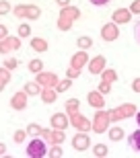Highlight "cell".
Wrapping results in <instances>:
<instances>
[{"label":"cell","instance_id":"cell-32","mask_svg":"<svg viewBox=\"0 0 140 158\" xmlns=\"http://www.w3.org/2000/svg\"><path fill=\"white\" fill-rule=\"evenodd\" d=\"M70 25H72V19H66V17H60V21H58V27L62 31H66V29H70Z\"/></svg>","mask_w":140,"mask_h":158},{"label":"cell","instance_id":"cell-25","mask_svg":"<svg viewBox=\"0 0 140 158\" xmlns=\"http://www.w3.org/2000/svg\"><path fill=\"white\" fill-rule=\"evenodd\" d=\"M27 135H29V134H27V129H17V131L12 134V140H15V144H23Z\"/></svg>","mask_w":140,"mask_h":158},{"label":"cell","instance_id":"cell-22","mask_svg":"<svg viewBox=\"0 0 140 158\" xmlns=\"http://www.w3.org/2000/svg\"><path fill=\"white\" fill-rule=\"evenodd\" d=\"M60 17H66V19H72V21H74V19L81 17V10H78V8H68V6H66V8H62Z\"/></svg>","mask_w":140,"mask_h":158},{"label":"cell","instance_id":"cell-44","mask_svg":"<svg viewBox=\"0 0 140 158\" xmlns=\"http://www.w3.org/2000/svg\"><path fill=\"white\" fill-rule=\"evenodd\" d=\"M0 35H2V39H4V37H8V29H6V25H2V27H0Z\"/></svg>","mask_w":140,"mask_h":158},{"label":"cell","instance_id":"cell-1","mask_svg":"<svg viewBox=\"0 0 140 158\" xmlns=\"http://www.w3.org/2000/svg\"><path fill=\"white\" fill-rule=\"evenodd\" d=\"M27 156L31 158H43L46 154H50V150H47V144L46 140H39V138H35V140L29 142V146H27Z\"/></svg>","mask_w":140,"mask_h":158},{"label":"cell","instance_id":"cell-19","mask_svg":"<svg viewBox=\"0 0 140 158\" xmlns=\"http://www.w3.org/2000/svg\"><path fill=\"white\" fill-rule=\"evenodd\" d=\"M27 68H29V72H33V74H39V72L43 70V62H41L39 58L29 60V64H27Z\"/></svg>","mask_w":140,"mask_h":158},{"label":"cell","instance_id":"cell-23","mask_svg":"<svg viewBox=\"0 0 140 158\" xmlns=\"http://www.w3.org/2000/svg\"><path fill=\"white\" fill-rule=\"evenodd\" d=\"M39 86H41V84L37 80H35V82H25V93H27V94H37V93H41Z\"/></svg>","mask_w":140,"mask_h":158},{"label":"cell","instance_id":"cell-33","mask_svg":"<svg viewBox=\"0 0 140 158\" xmlns=\"http://www.w3.org/2000/svg\"><path fill=\"white\" fill-rule=\"evenodd\" d=\"M50 156H52V158H60V156H64V152H62L60 144H54V146H52V150H50Z\"/></svg>","mask_w":140,"mask_h":158},{"label":"cell","instance_id":"cell-43","mask_svg":"<svg viewBox=\"0 0 140 158\" xmlns=\"http://www.w3.org/2000/svg\"><path fill=\"white\" fill-rule=\"evenodd\" d=\"M78 74H81V70H76V68H72V66H70V68H68V76H70V78L78 76Z\"/></svg>","mask_w":140,"mask_h":158},{"label":"cell","instance_id":"cell-27","mask_svg":"<svg viewBox=\"0 0 140 158\" xmlns=\"http://www.w3.org/2000/svg\"><path fill=\"white\" fill-rule=\"evenodd\" d=\"M101 74H103V80L105 82H116L117 80V72L116 70H103Z\"/></svg>","mask_w":140,"mask_h":158},{"label":"cell","instance_id":"cell-41","mask_svg":"<svg viewBox=\"0 0 140 158\" xmlns=\"http://www.w3.org/2000/svg\"><path fill=\"white\" fill-rule=\"evenodd\" d=\"M93 6H107L109 4V0H89Z\"/></svg>","mask_w":140,"mask_h":158},{"label":"cell","instance_id":"cell-16","mask_svg":"<svg viewBox=\"0 0 140 158\" xmlns=\"http://www.w3.org/2000/svg\"><path fill=\"white\" fill-rule=\"evenodd\" d=\"M29 45H31V49H33V52H37V53H43V52H47V49H50V43H47L46 39H41V37H33Z\"/></svg>","mask_w":140,"mask_h":158},{"label":"cell","instance_id":"cell-18","mask_svg":"<svg viewBox=\"0 0 140 158\" xmlns=\"http://www.w3.org/2000/svg\"><path fill=\"white\" fill-rule=\"evenodd\" d=\"M39 94H41V101H43L46 105H52L54 101H56V90H52V88H43Z\"/></svg>","mask_w":140,"mask_h":158},{"label":"cell","instance_id":"cell-17","mask_svg":"<svg viewBox=\"0 0 140 158\" xmlns=\"http://www.w3.org/2000/svg\"><path fill=\"white\" fill-rule=\"evenodd\" d=\"M128 146L134 150V152H140V129H136V131H132L128 138Z\"/></svg>","mask_w":140,"mask_h":158},{"label":"cell","instance_id":"cell-14","mask_svg":"<svg viewBox=\"0 0 140 158\" xmlns=\"http://www.w3.org/2000/svg\"><path fill=\"white\" fill-rule=\"evenodd\" d=\"M87 62H89L87 52H85V49H81L78 53H74V56H72V60H70V66H72V68H76V70H81V68L87 64Z\"/></svg>","mask_w":140,"mask_h":158},{"label":"cell","instance_id":"cell-46","mask_svg":"<svg viewBox=\"0 0 140 158\" xmlns=\"http://www.w3.org/2000/svg\"><path fill=\"white\" fill-rule=\"evenodd\" d=\"M136 121H138V125H140V111L136 113Z\"/></svg>","mask_w":140,"mask_h":158},{"label":"cell","instance_id":"cell-20","mask_svg":"<svg viewBox=\"0 0 140 158\" xmlns=\"http://www.w3.org/2000/svg\"><path fill=\"white\" fill-rule=\"evenodd\" d=\"M76 45H78V49H85V52H87V49H91V47H93V39H91V37H78V39H76Z\"/></svg>","mask_w":140,"mask_h":158},{"label":"cell","instance_id":"cell-10","mask_svg":"<svg viewBox=\"0 0 140 158\" xmlns=\"http://www.w3.org/2000/svg\"><path fill=\"white\" fill-rule=\"evenodd\" d=\"M130 19H132V10H130V8H117V10H113V15H111V21L116 25L130 23Z\"/></svg>","mask_w":140,"mask_h":158},{"label":"cell","instance_id":"cell-2","mask_svg":"<svg viewBox=\"0 0 140 158\" xmlns=\"http://www.w3.org/2000/svg\"><path fill=\"white\" fill-rule=\"evenodd\" d=\"M43 140L47 142V144H62V142H64V138H66V134H64V129H43Z\"/></svg>","mask_w":140,"mask_h":158},{"label":"cell","instance_id":"cell-31","mask_svg":"<svg viewBox=\"0 0 140 158\" xmlns=\"http://www.w3.org/2000/svg\"><path fill=\"white\" fill-rule=\"evenodd\" d=\"M15 17H19V19H27V4L17 6V8H15Z\"/></svg>","mask_w":140,"mask_h":158},{"label":"cell","instance_id":"cell-9","mask_svg":"<svg viewBox=\"0 0 140 158\" xmlns=\"http://www.w3.org/2000/svg\"><path fill=\"white\" fill-rule=\"evenodd\" d=\"M37 82L46 88H52V86L58 84V76H56L54 72H39V74H37Z\"/></svg>","mask_w":140,"mask_h":158},{"label":"cell","instance_id":"cell-21","mask_svg":"<svg viewBox=\"0 0 140 158\" xmlns=\"http://www.w3.org/2000/svg\"><path fill=\"white\" fill-rule=\"evenodd\" d=\"M41 17V8L35 4H27V19H31V21H35V19Z\"/></svg>","mask_w":140,"mask_h":158},{"label":"cell","instance_id":"cell-38","mask_svg":"<svg viewBox=\"0 0 140 158\" xmlns=\"http://www.w3.org/2000/svg\"><path fill=\"white\" fill-rule=\"evenodd\" d=\"M76 109H78V101H70L68 103V113L70 115H72V113H78Z\"/></svg>","mask_w":140,"mask_h":158},{"label":"cell","instance_id":"cell-5","mask_svg":"<svg viewBox=\"0 0 140 158\" xmlns=\"http://www.w3.org/2000/svg\"><path fill=\"white\" fill-rule=\"evenodd\" d=\"M134 105H124V107H117V109H111L109 111V117L111 121H120L124 117H130V113H134Z\"/></svg>","mask_w":140,"mask_h":158},{"label":"cell","instance_id":"cell-26","mask_svg":"<svg viewBox=\"0 0 140 158\" xmlns=\"http://www.w3.org/2000/svg\"><path fill=\"white\" fill-rule=\"evenodd\" d=\"M25 129H27V134H29V135H41V134H43L41 125H37V123H29Z\"/></svg>","mask_w":140,"mask_h":158},{"label":"cell","instance_id":"cell-30","mask_svg":"<svg viewBox=\"0 0 140 158\" xmlns=\"http://www.w3.org/2000/svg\"><path fill=\"white\" fill-rule=\"evenodd\" d=\"M31 35V27L27 23H23V25H19V37H29Z\"/></svg>","mask_w":140,"mask_h":158},{"label":"cell","instance_id":"cell-36","mask_svg":"<svg viewBox=\"0 0 140 158\" xmlns=\"http://www.w3.org/2000/svg\"><path fill=\"white\" fill-rule=\"evenodd\" d=\"M99 90H101V93H103V94H107V93H109V90H111V82H101V84H99Z\"/></svg>","mask_w":140,"mask_h":158},{"label":"cell","instance_id":"cell-28","mask_svg":"<svg viewBox=\"0 0 140 158\" xmlns=\"http://www.w3.org/2000/svg\"><path fill=\"white\" fill-rule=\"evenodd\" d=\"M93 154H95V156H99V158L107 156V146H105V144H97V146L93 148Z\"/></svg>","mask_w":140,"mask_h":158},{"label":"cell","instance_id":"cell-7","mask_svg":"<svg viewBox=\"0 0 140 158\" xmlns=\"http://www.w3.org/2000/svg\"><path fill=\"white\" fill-rule=\"evenodd\" d=\"M87 103L93 107V109H103L105 107L103 93H101V90H91V93L87 94Z\"/></svg>","mask_w":140,"mask_h":158},{"label":"cell","instance_id":"cell-11","mask_svg":"<svg viewBox=\"0 0 140 158\" xmlns=\"http://www.w3.org/2000/svg\"><path fill=\"white\" fill-rule=\"evenodd\" d=\"M11 107L12 109H17V111H23L25 107H27V93L21 90V93H15L11 99Z\"/></svg>","mask_w":140,"mask_h":158},{"label":"cell","instance_id":"cell-4","mask_svg":"<svg viewBox=\"0 0 140 158\" xmlns=\"http://www.w3.org/2000/svg\"><path fill=\"white\" fill-rule=\"evenodd\" d=\"M72 148H74L76 152H85L87 148H91V140H89V135L85 131H78V134L72 138Z\"/></svg>","mask_w":140,"mask_h":158},{"label":"cell","instance_id":"cell-15","mask_svg":"<svg viewBox=\"0 0 140 158\" xmlns=\"http://www.w3.org/2000/svg\"><path fill=\"white\" fill-rule=\"evenodd\" d=\"M50 123H52V127H56V129H66L68 127V119H66L64 113H54L52 117H50Z\"/></svg>","mask_w":140,"mask_h":158},{"label":"cell","instance_id":"cell-6","mask_svg":"<svg viewBox=\"0 0 140 158\" xmlns=\"http://www.w3.org/2000/svg\"><path fill=\"white\" fill-rule=\"evenodd\" d=\"M21 49V39L19 37H4L0 41V52L6 53V52H17Z\"/></svg>","mask_w":140,"mask_h":158},{"label":"cell","instance_id":"cell-13","mask_svg":"<svg viewBox=\"0 0 140 158\" xmlns=\"http://www.w3.org/2000/svg\"><path fill=\"white\" fill-rule=\"evenodd\" d=\"M103 70H105V58L103 56H97V58H93L89 62V72L91 74H101Z\"/></svg>","mask_w":140,"mask_h":158},{"label":"cell","instance_id":"cell-34","mask_svg":"<svg viewBox=\"0 0 140 158\" xmlns=\"http://www.w3.org/2000/svg\"><path fill=\"white\" fill-rule=\"evenodd\" d=\"M2 66H4V68H8V70H15V68H17V66H19V60H17V58L4 60V64H2Z\"/></svg>","mask_w":140,"mask_h":158},{"label":"cell","instance_id":"cell-12","mask_svg":"<svg viewBox=\"0 0 140 158\" xmlns=\"http://www.w3.org/2000/svg\"><path fill=\"white\" fill-rule=\"evenodd\" d=\"M72 125H74L78 131H89L91 123H89L87 117H82L81 113H72Z\"/></svg>","mask_w":140,"mask_h":158},{"label":"cell","instance_id":"cell-39","mask_svg":"<svg viewBox=\"0 0 140 158\" xmlns=\"http://www.w3.org/2000/svg\"><path fill=\"white\" fill-rule=\"evenodd\" d=\"M8 10H11V4H8L6 0H2V2H0V12H2V15H6Z\"/></svg>","mask_w":140,"mask_h":158},{"label":"cell","instance_id":"cell-8","mask_svg":"<svg viewBox=\"0 0 140 158\" xmlns=\"http://www.w3.org/2000/svg\"><path fill=\"white\" fill-rule=\"evenodd\" d=\"M109 113H105V111H101L99 109V113H97V117H95V123H93V127H95V131L97 134H103L105 129H107V123H109Z\"/></svg>","mask_w":140,"mask_h":158},{"label":"cell","instance_id":"cell-40","mask_svg":"<svg viewBox=\"0 0 140 158\" xmlns=\"http://www.w3.org/2000/svg\"><path fill=\"white\" fill-rule=\"evenodd\" d=\"M134 37H136V41H138V45H140V21H136V25H134Z\"/></svg>","mask_w":140,"mask_h":158},{"label":"cell","instance_id":"cell-29","mask_svg":"<svg viewBox=\"0 0 140 158\" xmlns=\"http://www.w3.org/2000/svg\"><path fill=\"white\" fill-rule=\"evenodd\" d=\"M70 86H72V80H70V78H66V80H62V82H58V84H56V90H58V93H64V90H68Z\"/></svg>","mask_w":140,"mask_h":158},{"label":"cell","instance_id":"cell-45","mask_svg":"<svg viewBox=\"0 0 140 158\" xmlns=\"http://www.w3.org/2000/svg\"><path fill=\"white\" fill-rule=\"evenodd\" d=\"M56 4H58V6H62V8H66V6L70 4V0H56Z\"/></svg>","mask_w":140,"mask_h":158},{"label":"cell","instance_id":"cell-24","mask_svg":"<svg viewBox=\"0 0 140 158\" xmlns=\"http://www.w3.org/2000/svg\"><path fill=\"white\" fill-rule=\"evenodd\" d=\"M124 138V129L122 127H111L109 129V140L111 142H120Z\"/></svg>","mask_w":140,"mask_h":158},{"label":"cell","instance_id":"cell-37","mask_svg":"<svg viewBox=\"0 0 140 158\" xmlns=\"http://www.w3.org/2000/svg\"><path fill=\"white\" fill-rule=\"evenodd\" d=\"M130 10H132V15H140V0H134L130 4Z\"/></svg>","mask_w":140,"mask_h":158},{"label":"cell","instance_id":"cell-35","mask_svg":"<svg viewBox=\"0 0 140 158\" xmlns=\"http://www.w3.org/2000/svg\"><path fill=\"white\" fill-rule=\"evenodd\" d=\"M0 76H2V88H6V84H8V68H2Z\"/></svg>","mask_w":140,"mask_h":158},{"label":"cell","instance_id":"cell-3","mask_svg":"<svg viewBox=\"0 0 140 158\" xmlns=\"http://www.w3.org/2000/svg\"><path fill=\"white\" fill-rule=\"evenodd\" d=\"M117 37H120V29H117V25L113 21L101 27V39L103 41H116Z\"/></svg>","mask_w":140,"mask_h":158},{"label":"cell","instance_id":"cell-42","mask_svg":"<svg viewBox=\"0 0 140 158\" xmlns=\"http://www.w3.org/2000/svg\"><path fill=\"white\" fill-rule=\"evenodd\" d=\"M132 90H134V93H140V76L132 82Z\"/></svg>","mask_w":140,"mask_h":158}]
</instances>
